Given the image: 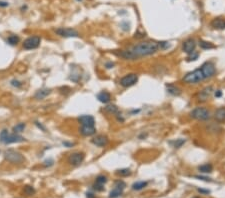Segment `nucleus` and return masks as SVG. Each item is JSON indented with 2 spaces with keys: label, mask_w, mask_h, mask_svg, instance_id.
I'll return each mask as SVG.
<instances>
[{
  "label": "nucleus",
  "mask_w": 225,
  "mask_h": 198,
  "mask_svg": "<svg viewBox=\"0 0 225 198\" xmlns=\"http://www.w3.org/2000/svg\"><path fill=\"white\" fill-rule=\"evenodd\" d=\"M159 48V42L156 41H143L138 44L132 46L128 49L131 52L134 59L139 58V57L148 56L151 54H154Z\"/></svg>",
  "instance_id": "obj_1"
},
{
  "label": "nucleus",
  "mask_w": 225,
  "mask_h": 198,
  "mask_svg": "<svg viewBox=\"0 0 225 198\" xmlns=\"http://www.w3.org/2000/svg\"><path fill=\"white\" fill-rule=\"evenodd\" d=\"M25 138L20 136L19 134H9L8 131L4 129L0 133V142L4 143V144H11V143H20V142H24Z\"/></svg>",
  "instance_id": "obj_2"
},
{
  "label": "nucleus",
  "mask_w": 225,
  "mask_h": 198,
  "mask_svg": "<svg viewBox=\"0 0 225 198\" xmlns=\"http://www.w3.org/2000/svg\"><path fill=\"white\" fill-rule=\"evenodd\" d=\"M4 158L12 164H22L25 161L24 156L20 152L13 149H7L4 151Z\"/></svg>",
  "instance_id": "obj_3"
},
{
  "label": "nucleus",
  "mask_w": 225,
  "mask_h": 198,
  "mask_svg": "<svg viewBox=\"0 0 225 198\" xmlns=\"http://www.w3.org/2000/svg\"><path fill=\"white\" fill-rule=\"evenodd\" d=\"M204 79L205 78L203 76L202 71L200 68H199V69H196L192 72H189V73H187L183 77V81L185 83H188V84H195L202 80H204Z\"/></svg>",
  "instance_id": "obj_4"
},
{
  "label": "nucleus",
  "mask_w": 225,
  "mask_h": 198,
  "mask_svg": "<svg viewBox=\"0 0 225 198\" xmlns=\"http://www.w3.org/2000/svg\"><path fill=\"white\" fill-rule=\"evenodd\" d=\"M190 115H191L192 118H194V119L204 121V120H207L210 118V111L208 109H206V108L197 107L191 111Z\"/></svg>",
  "instance_id": "obj_5"
},
{
  "label": "nucleus",
  "mask_w": 225,
  "mask_h": 198,
  "mask_svg": "<svg viewBox=\"0 0 225 198\" xmlns=\"http://www.w3.org/2000/svg\"><path fill=\"white\" fill-rule=\"evenodd\" d=\"M41 42V38L39 36L35 35V36H30L27 39H25L23 42V48L26 50H32V49H36L39 47Z\"/></svg>",
  "instance_id": "obj_6"
},
{
  "label": "nucleus",
  "mask_w": 225,
  "mask_h": 198,
  "mask_svg": "<svg viewBox=\"0 0 225 198\" xmlns=\"http://www.w3.org/2000/svg\"><path fill=\"white\" fill-rule=\"evenodd\" d=\"M138 81V76L135 73H130L125 75L124 77L121 78L120 80V84L123 87H130V86H133L136 82Z\"/></svg>",
  "instance_id": "obj_7"
},
{
  "label": "nucleus",
  "mask_w": 225,
  "mask_h": 198,
  "mask_svg": "<svg viewBox=\"0 0 225 198\" xmlns=\"http://www.w3.org/2000/svg\"><path fill=\"white\" fill-rule=\"evenodd\" d=\"M125 187H126L125 182L121 181V180L120 181H117L115 183L114 188L112 189L109 193V198H116V197L120 196L123 193V190L125 189Z\"/></svg>",
  "instance_id": "obj_8"
},
{
  "label": "nucleus",
  "mask_w": 225,
  "mask_h": 198,
  "mask_svg": "<svg viewBox=\"0 0 225 198\" xmlns=\"http://www.w3.org/2000/svg\"><path fill=\"white\" fill-rule=\"evenodd\" d=\"M55 32L60 36H62V37H65V38H68V37H78L79 34L78 32L76 31L75 29H72V28H57L55 30Z\"/></svg>",
  "instance_id": "obj_9"
},
{
  "label": "nucleus",
  "mask_w": 225,
  "mask_h": 198,
  "mask_svg": "<svg viewBox=\"0 0 225 198\" xmlns=\"http://www.w3.org/2000/svg\"><path fill=\"white\" fill-rule=\"evenodd\" d=\"M84 158H85V155L83 152H74L69 156V158H68V162H69L71 165H73V166H78V165H80L83 162Z\"/></svg>",
  "instance_id": "obj_10"
},
{
  "label": "nucleus",
  "mask_w": 225,
  "mask_h": 198,
  "mask_svg": "<svg viewBox=\"0 0 225 198\" xmlns=\"http://www.w3.org/2000/svg\"><path fill=\"white\" fill-rule=\"evenodd\" d=\"M200 69L202 71L204 78H210L215 74V67H214L213 63L211 62H205L201 66Z\"/></svg>",
  "instance_id": "obj_11"
},
{
  "label": "nucleus",
  "mask_w": 225,
  "mask_h": 198,
  "mask_svg": "<svg viewBox=\"0 0 225 198\" xmlns=\"http://www.w3.org/2000/svg\"><path fill=\"white\" fill-rule=\"evenodd\" d=\"M182 48H183V51L186 52L187 54L194 53L195 48H196V42H195L194 39H192V38L187 39V40H185L183 42Z\"/></svg>",
  "instance_id": "obj_12"
},
{
  "label": "nucleus",
  "mask_w": 225,
  "mask_h": 198,
  "mask_svg": "<svg viewBox=\"0 0 225 198\" xmlns=\"http://www.w3.org/2000/svg\"><path fill=\"white\" fill-rule=\"evenodd\" d=\"M212 92H213V89H212L211 86H207V87H205L204 89H202L201 91L199 92L198 100H199V101H202V102L206 101V100H207L209 97L211 96Z\"/></svg>",
  "instance_id": "obj_13"
},
{
  "label": "nucleus",
  "mask_w": 225,
  "mask_h": 198,
  "mask_svg": "<svg viewBox=\"0 0 225 198\" xmlns=\"http://www.w3.org/2000/svg\"><path fill=\"white\" fill-rule=\"evenodd\" d=\"M79 123L81 124V126H94L95 125V120H94V117L91 115H82L78 118Z\"/></svg>",
  "instance_id": "obj_14"
},
{
  "label": "nucleus",
  "mask_w": 225,
  "mask_h": 198,
  "mask_svg": "<svg viewBox=\"0 0 225 198\" xmlns=\"http://www.w3.org/2000/svg\"><path fill=\"white\" fill-rule=\"evenodd\" d=\"M91 142L94 145H96L98 147H104L108 144V138L104 135H97L91 140Z\"/></svg>",
  "instance_id": "obj_15"
},
{
  "label": "nucleus",
  "mask_w": 225,
  "mask_h": 198,
  "mask_svg": "<svg viewBox=\"0 0 225 198\" xmlns=\"http://www.w3.org/2000/svg\"><path fill=\"white\" fill-rule=\"evenodd\" d=\"M211 26L214 29H217V30L225 29V18H222V17L214 18L211 21Z\"/></svg>",
  "instance_id": "obj_16"
},
{
  "label": "nucleus",
  "mask_w": 225,
  "mask_h": 198,
  "mask_svg": "<svg viewBox=\"0 0 225 198\" xmlns=\"http://www.w3.org/2000/svg\"><path fill=\"white\" fill-rule=\"evenodd\" d=\"M96 129L94 126H81L80 128V133L83 136H91L95 134Z\"/></svg>",
  "instance_id": "obj_17"
},
{
  "label": "nucleus",
  "mask_w": 225,
  "mask_h": 198,
  "mask_svg": "<svg viewBox=\"0 0 225 198\" xmlns=\"http://www.w3.org/2000/svg\"><path fill=\"white\" fill-rule=\"evenodd\" d=\"M50 93H51V89H48V88H42L40 90H38L37 92L35 93V99L37 100H42L44 99L46 96H48Z\"/></svg>",
  "instance_id": "obj_18"
},
{
  "label": "nucleus",
  "mask_w": 225,
  "mask_h": 198,
  "mask_svg": "<svg viewBox=\"0 0 225 198\" xmlns=\"http://www.w3.org/2000/svg\"><path fill=\"white\" fill-rule=\"evenodd\" d=\"M214 118L218 122H224L225 121V107L218 108L215 113H214Z\"/></svg>",
  "instance_id": "obj_19"
},
{
  "label": "nucleus",
  "mask_w": 225,
  "mask_h": 198,
  "mask_svg": "<svg viewBox=\"0 0 225 198\" xmlns=\"http://www.w3.org/2000/svg\"><path fill=\"white\" fill-rule=\"evenodd\" d=\"M97 99H98L101 103H108L110 101L111 96H110V94L108 92L102 91V92H100V93L97 94Z\"/></svg>",
  "instance_id": "obj_20"
},
{
  "label": "nucleus",
  "mask_w": 225,
  "mask_h": 198,
  "mask_svg": "<svg viewBox=\"0 0 225 198\" xmlns=\"http://www.w3.org/2000/svg\"><path fill=\"white\" fill-rule=\"evenodd\" d=\"M166 88H167V91L170 93V94H172V95L178 96V95L181 94L180 88H178L177 86L173 85V84H167V85H166Z\"/></svg>",
  "instance_id": "obj_21"
},
{
  "label": "nucleus",
  "mask_w": 225,
  "mask_h": 198,
  "mask_svg": "<svg viewBox=\"0 0 225 198\" xmlns=\"http://www.w3.org/2000/svg\"><path fill=\"white\" fill-rule=\"evenodd\" d=\"M198 170L202 172V173H210V172H212L213 170V167L211 164H203L201 166L198 167Z\"/></svg>",
  "instance_id": "obj_22"
},
{
  "label": "nucleus",
  "mask_w": 225,
  "mask_h": 198,
  "mask_svg": "<svg viewBox=\"0 0 225 198\" xmlns=\"http://www.w3.org/2000/svg\"><path fill=\"white\" fill-rule=\"evenodd\" d=\"M104 111L105 112H107V113H109V114H117L118 113V107L116 106V105H107L106 107L104 108Z\"/></svg>",
  "instance_id": "obj_23"
},
{
  "label": "nucleus",
  "mask_w": 225,
  "mask_h": 198,
  "mask_svg": "<svg viewBox=\"0 0 225 198\" xmlns=\"http://www.w3.org/2000/svg\"><path fill=\"white\" fill-rule=\"evenodd\" d=\"M146 186H147V182H145V181H138V182L133 183L132 189L133 190H141V189L145 188Z\"/></svg>",
  "instance_id": "obj_24"
},
{
  "label": "nucleus",
  "mask_w": 225,
  "mask_h": 198,
  "mask_svg": "<svg viewBox=\"0 0 225 198\" xmlns=\"http://www.w3.org/2000/svg\"><path fill=\"white\" fill-rule=\"evenodd\" d=\"M25 129V123H18L13 127V131L15 134H18V133L23 132Z\"/></svg>",
  "instance_id": "obj_25"
},
{
  "label": "nucleus",
  "mask_w": 225,
  "mask_h": 198,
  "mask_svg": "<svg viewBox=\"0 0 225 198\" xmlns=\"http://www.w3.org/2000/svg\"><path fill=\"white\" fill-rule=\"evenodd\" d=\"M199 45H200V47L202 49H212V48H214V45L212 44V43L204 41V40H200Z\"/></svg>",
  "instance_id": "obj_26"
},
{
  "label": "nucleus",
  "mask_w": 225,
  "mask_h": 198,
  "mask_svg": "<svg viewBox=\"0 0 225 198\" xmlns=\"http://www.w3.org/2000/svg\"><path fill=\"white\" fill-rule=\"evenodd\" d=\"M7 42L9 43L10 45H16L18 42H19V37L17 35H10L8 39H7Z\"/></svg>",
  "instance_id": "obj_27"
},
{
  "label": "nucleus",
  "mask_w": 225,
  "mask_h": 198,
  "mask_svg": "<svg viewBox=\"0 0 225 198\" xmlns=\"http://www.w3.org/2000/svg\"><path fill=\"white\" fill-rule=\"evenodd\" d=\"M107 182V177L104 175H99L96 177V182L95 184H98V185H104L105 183Z\"/></svg>",
  "instance_id": "obj_28"
},
{
  "label": "nucleus",
  "mask_w": 225,
  "mask_h": 198,
  "mask_svg": "<svg viewBox=\"0 0 225 198\" xmlns=\"http://www.w3.org/2000/svg\"><path fill=\"white\" fill-rule=\"evenodd\" d=\"M131 173V171H130V169L128 168H124V169H119V170L116 171V174L119 175V176H128Z\"/></svg>",
  "instance_id": "obj_29"
},
{
  "label": "nucleus",
  "mask_w": 225,
  "mask_h": 198,
  "mask_svg": "<svg viewBox=\"0 0 225 198\" xmlns=\"http://www.w3.org/2000/svg\"><path fill=\"white\" fill-rule=\"evenodd\" d=\"M24 193L27 194V195H32V194L35 193V190H34V188L32 186H25Z\"/></svg>",
  "instance_id": "obj_30"
},
{
  "label": "nucleus",
  "mask_w": 225,
  "mask_h": 198,
  "mask_svg": "<svg viewBox=\"0 0 225 198\" xmlns=\"http://www.w3.org/2000/svg\"><path fill=\"white\" fill-rule=\"evenodd\" d=\"M185 143V139H177L175 142H174V147L175 148H179Z\"/></svg>",
  "instance_id": "obj_31"
},
{
  "label": "nucleus",
  "mask_w": 225,
  "mask_h": 198,
  "mask_svg": "<svg viewBox=\"0 0 225 198\" xmlns=\"http://www.w3.org/2000/svg\"><path fill=\"white\" fill-rule=\"evenodd\" d=\"M94 189H95L96 191H103V190H104V187H103V185L94 184Z\"/></svg>",
  "instance_id": "obj_32"
},
{
  "label": "nucleus",
  "mask_w": 225,
  "mask_h": 198,
  "mask_svg": "<svg viewBox=\"0 0 225 198\" xmlns=\"http://www.w3.org/2000/svg\"><path fill=\"white\" fill-rule=\"evenodd\" d=\"M51 165H53V160L52 159L44 161V166H51Z\"/></svg>",
  "instance_id": "obj_33"
},
{
  "label": "nucleus",
  "mask_w": 225,
  "mask_h": 198,
  "mask_svg": "<svg viewBox=\"0 0 225 198\" xmlns=\"http://www.w3.org/2000/svg\"><path fill=\"white\" fill-rule=\"evenodd\" d=\"M11 84L13 86H17V87H20V86H21V83L18 80H12L11 81Z\"/></svg>",
  "instance_id": "obj_34"
},
{
  "label": "nucleus",
  "mask_w": 225,
  "mask_h": 198,
  "mask_svg": "<svg viewBox=\"0 0 225 198\" xmlns=\"http://www.w3.org/2000/svg\"><path fill=\"white\" fill-rule=\"evenodd\" d=\"M9 6V3L6 1H0V7H7Z\"/></svg>",
  "instance_id": "obj_35"
},
{
  "label": "nucleus",
  "mask_w": 225,
  "mask_h": 198,
  "mask_svg": "<svg viewBox=\"0 0 225 198\" xmlns=\"http://www.w3.org/2000/svg\"><path fill=\"white\" fill-rule=\"evenodd\" d=\"M197 57H198V53H195L194 55H192L191 54V56L189 57V60H196Z\"/></svg>",
  "instance_id": "obj_36"
},
{
  "label": "nucleus",
  "mask_w": 225,
  "mask_h": 198,
  "mask_svg": "<svg viewBox=\"0 0 225 198\" xmlns=\"http://www.w3.org/2000/svg\"><path fill=\"white\" fill-rule=\"evenodd\" d=\"M195 178H198V179H201V180H204V181H210L209 178H206V177H203V176H195Z\"/></svg>",
  "instance_id": "obj_37"
},
{
  "label": "nucleus",
  "mask_w": 225,
  "mask_h": 198,
  "mask_svg": "<svg viewBox=\"0 0 225 198\" xmlns=\"http://www.w3.org/2000/svg\"><path fill=\"white\" fill-rule=\"evenodd\" d=\"M63 145L64 146H67V147H72L74 145L73 143H68V142H63Z\"/></svg>",
  "instance_id": "obj_38"
},
{
  "label": "nucleus",
  "mask_w": 225,
  "mask_h": 198,
  "mask_svg": "<svg viewBox=\"0 0 225 198\" xmlns=\"http://www.w3.org/2000/svg\"><path fill=\"white\" fill-rule=\"evenodd\" d=\"M113 66H114V63H112V62H109V63L106 64V67L107 68H111V67H113Z\"/></svg>",
  "instance_id": "obj_39"
},
{
  "label": "nucleus",
  "mask_w": 225,
  "mask_h": 198,
  "mask_svg": "<svg viewBox=\"0 0 225 198\" xmlns=\"http://www.w3.org/2000/svg\"><path fill=\"white\" fill-rule=\"evenodd\" d=\"M198 191L201 192V193H209L208 190H203V189H198Z\"/></svg>",
  "instance_id": "obj_40"
},
{
  "label": "nucleus",
  "mask_w": 225,
  "mask_h": 198,
  "mask_svg": "<svg viewBox=\"0 0 225 198\" xmlns=\"http://www.w3.org/2000/svg\"><path fill=\"white\" fill-rule=\"evenodd\" d=\"M86 195H87V198H94V195L92 193H87Z\"/></svg>",
  "instance_id": "obj_41"
},
{
  "label": "nucleus",
  "mask_w": 225,
  "mask_h": 198,
  "mask_svg": "<svg viewBox=\"0 0 225 198\" xmlns=\"http://www.w3.org/2000/svg\"><path fill=\"white\" fill-rule=\"evenodd\" d=\"M215 96H216V97H219V96H221V92L219 91V90H218V91H217V93H215Z\"/></svg>",
  "instance_id": "obj_42"
},
{
  "label": "nucleus",
  "mask_w": 225,
  "mask_h": 198,
  "mask_svg": "<svg viewBox=\"0 0 225 198\" xmlns=\"http://www.w3.org/2000/svg\"><path fill=\"white\" fill-rule=\"evenodd\" d=\"M193 198H199V197H193Z\"/></svg>",
  "instance_id": "obj_43"
},
{
  "label": "nucleus",
  "mask_w": 225,
  "mask_h": 198,
  "mask_svg": "<svg viewBox=\"0 0 225 198\" xmlns=\"http://www.w3.org/2000/svg\"><path fill=\"white\" fill-rule=\"evenodd\" d=\"M78 1H80V0H78Z\"/></svg>",
  "instance_id": "obj_44"
}]
</instances>
